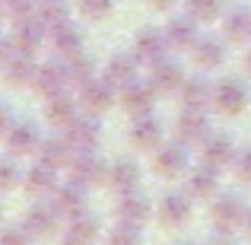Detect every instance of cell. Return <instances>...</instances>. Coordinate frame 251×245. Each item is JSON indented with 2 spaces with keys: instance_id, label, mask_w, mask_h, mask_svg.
I'll use <instances>...</instances> for the list:
<instances>
[{
  "instance_id": "1",
  "label": "cell",
  "mask_w": 251,
  "mask_h": 245,
  "mask_svg": "<svg viewBox=\"0 0 251 245\" xmlns=\"http://www.w3.org/2000/svg\"><path fill=\"white\" fill-rule=\"evenodd\" d=\"M223 109H242V102H245V89H242L239 83H223Z\"/></svg>"
},
{
  "instance_id": "2",
  "label": "cell",
  "mask_w": 251,
  "mask_h": 245,
  "mask_svg": "<svg viewBox=\"0 0 251 245\" xmlns=\"http://www.w3.org/2000/svg\"><path fill=\"white\" fill-rule=\"evenodd\" d=\"M245 172H248V175H251V153H248V165H245Z\"/></svg>"
}]
</instances>
